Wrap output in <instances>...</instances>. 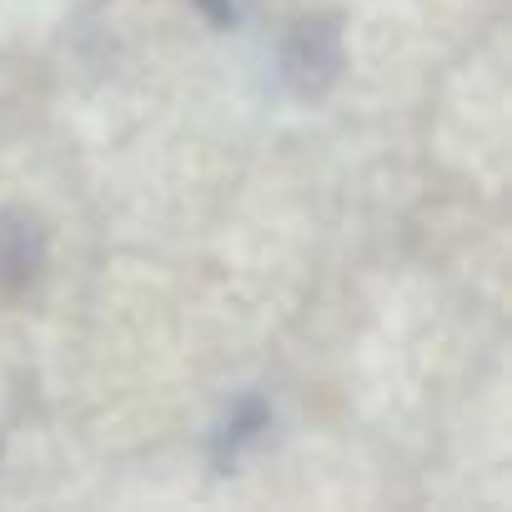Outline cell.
<instances>
[{
	"mask_svg": "<svg viewBox=\"0 0 512 512\" xmlns=\"http://www.w3.org/2000/svg\"><path fill=\"white\" fill-rule=\"evenodd\" d=\"M342 76V26L332 16H312L297 21L287 46H282V81L297 96H322L332 81Z\"/></svg>",
	"mask_w": 512,
	"mask_h": 512,
	"instance_id": "cell-1",
	"label": "cell"
},
{
	"mask_svg": "<svg viewBox=\"0 0 512 512\" xmlns=\"http://www.w3.org/2000/svg\"><path fill=\"white\" fill-rule=\"evenodd\" d=\"M41 262H46V231H41V221H31L21 211H6V216H0V287H6V292L31 287Z\"/></svg>",
	"mask_w": 512,
	"mask_h": 512,
	"instance_id": "cell-2",
	"label": "cell"
},
{
	"mask_svg": "<svg viewBox=\"0 0 512 512\" xmlns=\"http://www.w3.org/2000/svg\"><path fill=\"white\" fill-rule=\"evenodd\" d=\"M267 422H272V412H267V402H262V397H241V402L231 407V417L221 422L216 442H211L216 467L226 472V467L236 462V452H241L246 442H256V432H267Z\"/></svg>",
	"mask_w": 512,
	"mask_h": 512,
	"instance_id": "cell-3",
	"label": "cell"
},
{
	"mask_svg": "<svg viewBox=\"0 0 512 512\" xmlns=\"http://www.w3.org/2000/svg\"><path fill=\"white\" fill-rule=\"evenodd\" d=\"M196 6H201V11H206V16L216 21V26H231V21H236V11H231V0H196Z\"/></svg>",
	"mask_w": 512,
	"mask_h": 512,
	"instance_id": "cell-4",
	"label": "cell"
}]
</instances>
